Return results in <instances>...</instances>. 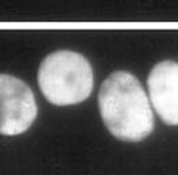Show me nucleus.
I'll return each mask as SVG.
<instances>
[{
    "label": "nucleus",
    "instance_id": "1",
    "mask_svg": "<svg viewBox=\"0 0 178 175\" xmlns=\"http://www.w3.org/2000/svg\"><path fill=\"white\" fill-rule=\"evenodd\" d=\"M99 108L106 127L115 138L137 142L153 130V112L147 93L128 71L107 77L99 92Z\"/></svg>",
    "mask_w": 178,
    "mask_h": 175
},
{
    "label": "nucleus",
    "instance_id": "2",
    "mask_svg": "<svg viewBox=\"0 0 178 175\" xmlns=\"http://www.w3.org/2000/svg\"><path fill=\"white\" fill-rule=\"evenodd\" d=\"M37 81L40 90L55 105L82 103L93 89V70L88 59L74 51H56L41 62Z\"/></svg>",
    "mask_w": 178,
    "mask_h": 175
},
{
    "label": "nucleus",
    "instance_id": "3",
    "mask_svg": "<svg viewBox=\"0 0 178 175\" xmlns=\"http://www.w3.org/2000/svg\"><path fill=\"white\" fill-rule=\"evenodd\" d=\"M37 116L30 86L10 74H0V134H22Z\"/></svg>",
    "mask_w": 178,
    "mask_h": 175
},
{
    "label": "nucleus",
    "instance_id": "4",
    "mask_svg": "<svg viewBox=\"0 0 178 175\" xmlns=\"http://www.w3.org/2000/svg\"><path fill=\"white\" fill-rule=\"evenodd\" d=\"M149 103L170 126L178 125V63L163 60L153 66L147 79Z\"/></svg>",
    "mask_w": 178,
    "mask_h": 175
}]
</instances>
